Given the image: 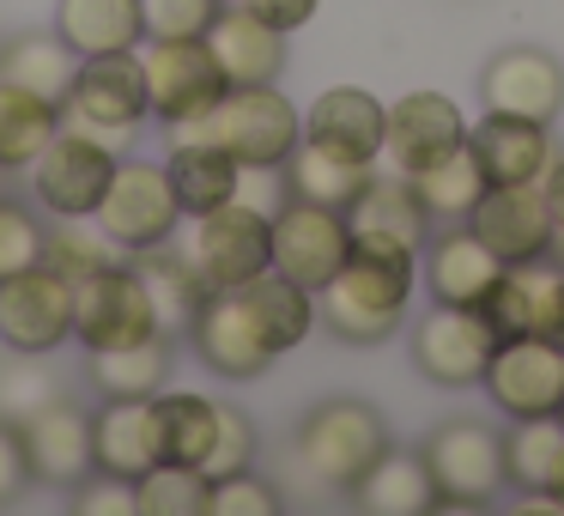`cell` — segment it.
<instances>
[{
	"mask_svg": "<svg viewBox=\"0 0 564 516\" xmlns=\"http://www.w3.org/2000/svg\"><path fill=\"white\" fill-rule=\"evenodd\" d=\"M25 486H37V474H31V455H25V438H19L13 419H0V504L25 498Z\"/></svg>",
	"mask_w": 564,
	"mask_h": 516,
	"instance_id": "7dc6e473",
	"label": "cell"
},
{
	"mask_svg": "<svg viewBox=\"0 0 564 516\" xmlns=\"http://www.w3.org/2000/svg\"><path fill=\"white\" fill-rule=\"evenodd\" d=\"M19 438L43 486H79L91 474V413H79L74 401H50L43 413H31Z\"/></svg>",
	"mask_w": 564,
	"mask_h": 516,
	"instance_id": "cb8c5ba5",
	"label": "cell"
},
{
	"mask_svg": "<svg viewBox=\"0 0 564 516\" xmlns=\"http://www.w3.org/2000/svg\"><path fill=\"white\" fill-rule=\"evenodd\" d=\"M558 286H564V268L552 256H534V261H510L503 280L486 292L479 316L491 322L498 341H522V334H546L552 329V310H558Z\"/></svg>",
	"mask_w": 564,
	"mask_h": 516,
	"instance_id": "7402d4cb",
	"label": "cell"
},
{
	"mask_svg": "<svg viewBox=\"0 0 564 516\" xmlns=\"http://www.w3.org/2000/svg\"><path fill=\"white\" fill-rule=\"evenodd\" d=\"M346 256H352V225L340 207H322L304 195H285L273 207V273L297 280L304 292H322Z\"/></svg>",
	"mask_w": 564,
	"mask_h": 516,
	"instance_id": "30bf717a",
	"label": "cell"
},
{
	"mask_svg": "<svg viewBox=\"0 0 564 516\" xmlns=\"http://www.w3.org/2000/svg\"><path fill=\"white\" fill-rule=\"evenodd\" d=\"M147 467H152L147 401H134V395H104V407L91 413V474L140 480Z\"/></svg>",
	"mask_w": 564,
	"mask_h": 516,
	"instance_id": "83f0119b",
	"label": "cell"
},
{
	"mask_svg": "<svg viewBox=\"0 0 564 516\" xmlns=\"http://www.w3.org/2000/svg\"><path fill=\"white\" fill-rule=\"evenodd\" d=\"M510 261L474 232V225H443L437 237H425V286L437 304H486V292L503 280Z\"/></svg>",
	"mask_w": 564,
	"mask_h": 516,
	"instance_id": "d6986e66",
	"label": "cell"
},
{
	"mask_svg": "<svg viewBox=\"0 0 564 516\" xmlns=\"http://www.w3.org/2000/svg\"><path fill=\"white\" fill-rule=\"evenodd\" d=\"M413 280H419L413 249L352 237V256H346L340 273L316 292V316H322V329L346 346H382L406 322Z\"/></svg>",
	"mask_w": 564,
	"mask_h": 516,
	"instance_id": "6da1fadb",
	"label": "cell"
},
{
	"mask_svg": "<svg viewBox=\"0 0 564 516\" xmlns=\"http://www.w3.org/2000/svg\"><path fill=\"white\" fill-rule=\"evenodd\" d=\"M25 171H31V195H37L43 213H55V219H91L116 176V152L74 135V128H62Z\"/></svg>",
	"mask_w": 564,
	"mask_h": 516,
	"instance_id": "7c38bea8",
	"label": "cell"
},
{
	"mask_svg": "<svg viewBox=\"0 0 564 516\" xmlns=\"http://www.w3.org/2000/svg\"><path fill=\"white\" fill-rule=\"evenodd\" d=\"M503 480L522 492H558L564 498V419H510L503 431Z\"/></svg>",
	"mask_w": 564,
	"mask_h": 516,
	"instance_id": "1f68e13d",
	"label": "cell"
},
{
	"mask_svg": "<svg viewBox=\"0 0 564 516\" xmlns=\"http://www.w3.org/2000/svg\"><path fill=\"white\" fill-rule=\"evenodd\" d=\"M171 377V341L164 334H147L134 346H110V353H91V383L104 395H134V401H152Z\"/></svg>",
	"mask_w": 564,
	"mask_h": 516,
	"instance_id": "8d00e7d4",
	"label": "cell"
},
{
	"mask_svg": "<svg viewBox=\"0 0 564 516\" xmlns=\"http://www.w3.org/2000/svg\"><path fill=\"white\" fill-rule=\"evenodd\" d=\"M540 189H546L552 225H564V159H552V164H546V176H540Z\"/></svg>",
	"mask_w": 564,
	"mask_h": 516,
	"instance_id": "681fc988",
	"label": "cell"
},
{
	"mask_svg": "<svg viewBox=\"0 0 564 516\" xmlns=\"http://www.w3.org/2000/svg\"><path fill=\"white\" fill-rule=\"evenodd\" d=\"M346 225H352V237H365V244H401V249H425L431 237V213L425 201L413 195V183L406 176H370L365 189H358L352 201H346Z\"/></svg>",
	"mask_w": 564,
	"mask_h": 516,
	"instance_id": "d4e9b609",
	"label": "cell"
},
{
	"mask_svg": "<svg viewBox=\"0 0 564 516\" xmlns=\"http://www.w3.org/2000/svg\"><path fill=\"white\" fill-rule=\"evenodd\" d=\"M207 50L219 62L225 86H273L285 67V31H273L268 19L249 13L243 0H231L207 25Z\"/></svg>",
	"mask_w": 564,
	"mask_h": 516,
	"instance_id": "603a6c76",
	"label": "cell"
},
{
	"mask_svg": "<svg viewBox=\"0 0 564 516\" xmlns=\"http://www.w3.org/2000/svg\"><path fill=\"white\" fill-rule=\"evenodd\" d=\"M50 261H55L62 273H74V280H86V273L122 261V249H116V237L104 232L98 213H91V219H55V232H50Z\"/></svg>",
	"mask_w": 564,
	"mask_h": 516,
	"instance_id": "60d3db41",
	"label": "cell"
},
{
	"mask_svg": "<svg viewBox=\"0 0 564 516\" xmlns=\"http://www.w3.org/2000/svg\"><path fill=\"white\" fill-rule=\"evenodd\" d=\"M243 7H249L256 19H268L273 31H285V37H292V31H304L310 19H316L322 0H243Z\"/></svg>",
	"mask_w": 564,
	"mask_h": 516,
	"instance_id": "c3c4849f",
	"label": "cell"
},
{
	"mask_svg": "<svg viewBox=\"0 0 564 516\" xmlns=\"http://www.w3.org/2000/svg\"><path fill=\"white\" fill-rule=\"evenodd\" d=\"M164 176H171V189H176L183 219H200V213L237 201V176H243V164H237L225 147H213V140H176Z\"/></svg>",
	"mask_w": 564,
	"mask_h": 516,
	"instance_id": "f546056e",
	"label": "cell"
},
{
	"mask_svg": "<svg viewBox=\"0 0 564 516\" xmlns=\"http://www.w3.org/2000/svg\"><path fill=\"white\" fill-rule=\"evenodd\" d=\"M159 329V310H152V292L140 280L134 261H110V268L74 280V341L86 353H110V346H134Z\"/></svg>",
	"mask_w": 564,
	"mask_h": 516,
	"instance_id": "ba28073f",
	"label": "cell"
},
{
	"mask_svg": "<svg viewBox=\"0 0 564 516\" xmlns=\"http://www.w3.org/2000/svg\"><path fill=\"white\" fill-rule=\"evenodd\" d=\"M147 67L140 50H110V55H79L74 92L62 104V128L98 140L122 159V147H134L140 122H147Z\"/></svg>",
	"mask_w": 564,
	"mask_h": 516,
	"instance_id": "277c9868",
	"label": "cell"
},
{
	"mask_svg": "<svg viewBox=\"0 0 564 516\" xmlns=\"http://www.w3.org/2000/svg\"><path fill=\"white\" fill-rule=\"evenodd\" d=\"M207 516H280V492L256 467H237V474L207 480Z\"/></svg>",
	"mask_w": 564,
	"mask_h": 516,
	"instance_id": "7bdbcfd3",
	"label": "cell"
},
{
	"mask_svg": "<svg viewBox=\"0 0 564 516\" xmlns=\"http://www.w3.org/2000/svg\"><path fill=\"white\" fill-rule=\"evenodd\" d=\"M225 0H140L147 37H207Z\"/></svg>",
	"mask_w": 564,
	"mask_h": 516,
	"instance_id": "ee69618b",
	"label": "cell"
},
{
	"mask_svg": "<svg viewBox=\"0 0 564 516\" xmlns=\"http://www.w3.org/2000/svg\"><path fill=\"white\" fill-rule=\"evenodd\" d=\"M479 389L491 395L503 419H540L564 407V353L546 334H522V341H498Z\"/></svg>",
	"mask_w": 564,
	"mask_h": 516,
	"instance_id": "5bb4252c",
	"label": "cell"
},
{
	"mask_svg": "<svg viewBox=\"0 0 564 516\" xmlns=\"http://www.w3.org/2000/svg\"><path fill=\"white\" fill-rule=\"evenodd\" d=\"M98 225L116 237L122 256L176 237L183 207H176V189H171V176H164V164L116 159V176H110V189H104V201H98Z\"/></svg>",
	"mask_w": 564,
	"mask_h": 516,
	"instance_id": "8fae6325",
	"label": "cell"
},
{
	"mask_svg": "<svg viewBox=\"0 0 564 516\" xmlns=\"http://www.w3.org/2000/svg\"><path fill=\"white\" fill-rule=\"evenodd\" d=\"M147 426H152V462L207 467L213 438H219V401H207V395H183V389L152 395Z\"/></svg>",
	"mask_w": 564,
	"mask_h": 516,
	"instance_id": "484cf974",
	"label": "cell"
},
{
	"mask_svg": "<svg viewBox=\"0 0 564 516\" xmlns=\"http://www.w3.org/2000/svg\"><path fill=\"white\" fill-rule=\"evenodd\" d=\"M188 346H195V358L207 370H219V377L231 383H249L261 377V370L273 365V346L261 341L256 316H249L243 292L237 286H213L207 298L195 304V316H188Z\"/></svg>",
	"mask_w": 564,
	"mask_h": 516,
	"instance_id": "9a60e30c",
	"label": "cell"
},
{
	"mask_svg": "<svg viewBox=\"0 0 564 516\" xmlns=\"http://www.w3.org/2000/svg\"><path fill=\"white\" fill-rule=\"evenodd\" d=\"M285 171V195H304V201H322V207H340L358 195V189L377 176V164H352V159H334V152L310 147V140H297L292 159L280 164Z\"/></svg>",
	"mask_w": 564,
	"mask_h": 516,
	"instance_id": "d590c367",
	"label": "cell"
},
{
	"mask_svg": "<svg viewBox=\"0 0 564 516\" xmlns=\"http://www.w3.org/2000/svg\"><path fill=\"white\" fill-rule=\"evenodd\" d=\"M467 147V116L443 92H406L389 104V128H382V164L394 176H419L437 159Z\"/></svg>",
	"mask_w": 564,
	"mask_h": 516,
	"instance_id": "2e32d148",
	"label": "cell"
},
{
	"mask_svg": "<svg viewBox=\"0 0 564 516\" xmlns=\"http://www.w3.org/2000/svg\"><path fill=\"white\" fill-rule=\"evenodd\" d=\"M437 486V510H486L510 480H503V431L486 419H443L425 443H419Z\"/></svg>",
	"mask_w": 564,
	"mask_h": 516,
	"instance_id": "5b68a950",
	"label": "cell"
},
{
	"mask_svg": "<svg viewBox=\"0 0 564 516\" xmlns=\"http://www.w3.org/2000/svg\"><path fill=\"white\" fill-rule=\"evenodd\" d=\"M467 152L479 159L486 189L540 183V176H546V164L558 159V152H552L546 122H528V116H498V110H486L474 128H467Z\"/></svg>",
	"mask_w": 564,
	"mask_h": 516,
	"instance_id": "44dd1931",
	"label": "cell"
},
{
	"mask_svg": "<svg viewBox=\"0 0 564 516\" xmlns=\"http://www.w3.org/2000/svg\"><path fill=\"white\" fill-rule=\"evenodd\" d=\"M50 256V232L25 201H0V280Z\"/></svg>",
	"mask_w": 564,
	"mask_h": 516,
	"instance_id": "b9f144b4",
	"label": "cell"
},
{
	"mask_svg": "<svg viewBox=\"0 0 564 516\" xmlns=\"http://www.w3.org/2000/svg\"><path fill=\"white\" fill-rule=\"evenodd\" d=\"M249 462H256V419H249L243 407L219 401V438H213V455H207L200 474L219 480V474H237V467H249Z\"/></svg>",
	"mask_w": 564,
	"mask_h": 516,
	"instance_id": "f6af8a7d",
	"label": "cell"
},
{
	"mask_svg": "<svg viewBox=\"0 0 564 516\" xmlns=\"http://www.w3.org/2000/svg\"><path fill=\"white\" fill-rule=\"evenodd\" d=\"M183 256L195 261V273L207 286L256 280V273L273 268V213H261L256 201H225V207L188 219Z\"/></svg>",
	"mask_w": 564,
	"mask_h": 516,
	"instance_id": "8992f818",
	"label": "cell"
},
{
	"mask_svg": "<svg viewBox=\"0 0 564 516\" xmlns=\"http://www.w3.org/2000/svg\"><path fill=\"white\" fill-rule=\"evenodd\" d=\"M546 256H552V261H558V268H564V225H558V232H552V249H546Z\"/></svg>",
	"mask_w": 564,
	"mask_h": 516,
	"instance_id": "816d5d0a",
	"label": "cell"
},
{
	"mask_svg": "<svg viewBox=\"0 0 564 516\" xmlns=\"http://www.w3.org/2000/svg\"><path fill=\"white\" fill-rule=\"evenodd\" d=\"M237 292H243L261 341L273 346V358L310 341V329H316V292H304L297 280H285V273H273V268L256 273V280H243Z\"/></svg>",
	"mask_w": 564,
	"mask_h": 516,
	"instance_id": "4dcf8cb0",
	"label": "cell"
},
{
	"mask_svg": "<svg viewBox=\"0 0 564 516\" xmlns=\"http://www.w3.org/2000/svg\"><path fill=\"white\" fill-rule=\"evenodd\" d=\"M55 135H62V104L0 79V171H25Z\"/></svg>",
	"mask_w": 564,
	"mask_h": 516,
	"instance_id": "e575fe53",
	"label": "cell"
},
{
	"mask_svg": "<svg viewBox=\"0 0 564 516\" xmlns=\"http://www.w3.org/2000/svg\"><path fill=\"white\" fill-rule=\"evenodd\" d=\"M413 183V195L425 201L431 225H462L467 213H474V201L486 195V176H479V159L467 147H455L449 159H437L431 171L406 176Z\"/></svg>",
	"mask_w": 564,
	"mask_h": 516,
	"instance_id": "74e56055",
	"label": "cell"
},
{
	"mask_svg": "<svg viewBox=\"0 0 564 516\" xmlns=\"http://www.w3.org/2000/svg\"><path fill=\"white\" fill-rule=\"evenodd\" d=\"M74 341V273L50 256L0 280V346L7 353H43Z\"/></svg>",
	"mask_w": 564,
	"mask_h": 516,
	"instance_id": "52a82bcc",
	"label": "cell"
},
{
	"mask_svg": "<svg viewBox=\"0 0 564 516\" xmlns=\"http://www.w3.org/2000/svg\"><path fill=\"white\" fill-rule=\"evenodd\" d=\"M382 128H389V110L365 86H328L304 116L310 147L334 152V159H352V164H382Z\"/></svg>",
	"mask_w": 564,
	"mask_h": 516,
	"instance_id": "ffe728a7",
	"label": "cell"
},
{
	"mask_svg": "<svg viewBox=\"0 0 564 516\" xmlns=\"http://www.w3.org/2000/svg\"><path fill=\"white\" fill-rule=\"evenodd\" d=\"M491 353H498V334L474 304H431L413 329V365L437 389H474Z\"/></svg>",
	"mask_w": 564,
	"mask_h": 516,
	"instance_id": "4fadbf2b",
	"label": "cell"
},
{
	"mask_svg": "<svg viewBox=\"0 0 564 516\" xmlns=\"http://www.w3.org/2000/svg\"><path fill=\"white\" fill-rule=\"evenodd\" d=\"M479 237L498 249L503 261H534L552 249V207H546V189L540 183H503V189H486L467 213Z\"/></svg>",
	"mask_w": 564,
	"mask_h": 516,
	"instance_id": "ac0fdd59",
	"label": "cell"
},
{
	"mask_svg": "<svg viewBox=\"0 0 564 516\" xmlns=\"http://www.w3.org/2000/svg\"><path fill=\"white\" fill-rule=\"evenodd\" d=\"M382 450H389V426H382L377 407L352 401V395H334V401L310 407L292 438L297 474L322 492H352Z\"/></svg>",
	"mask_w": 564,
	"mask_h": 516,
	"instance_id": "7a4b0ae2",
	"label": "cell"
},
{
	"mask_svg": "<svg viewBox=\"0 0 564 516\" xmlns=\"http://www.w3.org/2000/svg\"><path fill=\"white\" fill-rule=\"evenodd\" d=\"M128 261H134L140 280H147L152 310H159V329H164V334H171V329H188L195 304L213 292V286L195 273V261L183 256V244H176V237H164V244H152V249H134Z\"/></svg>",
	"mask_w": 564,
	"mask_h": 516,
	"instance_id": "d6a6232c",
	"label": "cell"
},
{
	"mask_svg": "<svg viewBox=\"0 0 564 516\" xmlns=\"http://www.w3.org/2000/svg\"><path fill=\"white\" fill-rule=\"evenodd\" d=\"M147 67V110L164 128H188L225 98V74L213 62L207 37H147L140 43Z\"/></svg>",
	"mask_w": 564,
	"mask_h": 516,
	"instance_id": "9c48e42d",
	"label": "cell"
},
{
	"mask_svg": "<svg viewBox=\"0 0 564 516\" xmlns=\"http://www.w3.org/2000/svg\"><path fill=\"white\" fill-rule=\"evenodd\" d=\"M74 74H79V55L55 37V25L0 43V79H13V86L37 92V98H50V104H67Z\"/></svg>",
	"mask_w": 564,
	"mask_h": 516,
	"instance_id": "836d02e7",
	"label": "cell"
},
{
	"mask_svg": "<svg viewBox=\"0 0 564 516\" xmlns=\"http://www.w3.org/2000/svg\"><path fill=\"white\" fill-rule=\"evenodd\" d=\"M558 419H564V407H558Z\"/></svg>",
	"mask_w": 564,
	"mask_h": 516,
	"instance_id": "f5cc1de1",
	"label": "cell"
},
{
	"mask_svg": "<svg viewBox=\"0 0 564 516\" xmlns=\"http://www.w3.org/2000/svg\"><path fill=\"white\" fill-rule=\"evenodd\" d=\"M55 37L74 55L140 50L147 19H140V0H55Z\"/></svg>",
	"mask_w": 564,
	"mask_h": 516,
	"instance_id": "f1b7e54d",
	"label": "cell"
},
{
	"mask_svg": "<svg viewBox=\"0 0 564 516\" xmlns=\"http://www.w3.org/2000/svg\"><path fill=\"white\" fill-rule=\"evenodd\" d=\"M74 510L79 516H140V492L134 480H116V474H86L74 492Z\"/></svg>",
	"mask_w": 564,
	"mask_h": 516,
	"instance_id": "bcb514c9",
	"label": "cell"
},
{
	"mask_svg": "<svg viewBox=\"0 0 564 516\" xmlns=\"http://www.w3.org/2000/svg\"><path fill=\"white\" fill-rule=\"evenodd\" d=\"M546 341L564 353V286H558V310H552V329H546Z\"/></svg>",
	"mask_w": 564,
	"mask_h": 516,
	"instance_id": "f907efd6",
	"label": "cell"
},
{
	"mask_svg": "<svg viewBox=\"0 0 564 516\" xmlns=\"http://www.w3.org/2000/svg\"><path fill=\"white\" fill-rule=\"evenodd\" d=\"M50 401H62V383H55L50 358L43 353H7V365H0V419L25 426V419L43 413Z\"/></svg>",
	"mask_w": 564,
	"mask_h": 516,
	"instance_id": "f35d334b",
	"label": "cell"
},
{
	"mask_svg": "<svg viewBox=\"0 0 564 516\" xmlns=\"http://www.w3.org/2000/svg\"><path fill=\"white\" fill-rule=\"evenodd\" d=\"M352 504L370 516H425L437 510V486H431V467L419 450H382L365 467V480L352 486Z\"/></svg>",
	"mask_w": 564,
	"mask_h": 516,
	"instance_id": "4316f807",
	"label": "cell"
},
{
	"mask_svg": "<svg viewBox=\"0 0 564 516\" xmlns=\"http://www.w3.org/2000/svg\"><path fill=\"white\" fill-rule=\"evenodd\" d=\"M176 140H213L237 164H285L304 140V116L280 86H225V98L200 122L171 128V147Z\"/></svg>",
	"mask_w": 564,
	"mask_h": 516,
	"instance_id": "3957f363",
	"label": "cell"
},
{
	"mask_svg": "<svg viewBox=\"0 0 564 516\" xmlns=\"http://www.w3.org/2000/svg\"><path fill=\"white\" fill-rule=\"evenodd\" d=\"M479 98L498 116H528V122H558L564 116V62L534 43H510L486 62L479 74Z\"/></svg>",
	"mask_w": 564,
	"mask_h": 516,
	"instance_id": "e0dca14e",
	"label": "cell"
},
{
	"mask_svg": "<svg viewBox=\"0 0 564 516\" xmlns=\"http://www.w3.org/2000/svg\"><path fill=\"white\" fill-rule=\"evenodd\" d=\"M134 492H140V516H207V474L200 467L152 462L134 480Z\"/></svg>",
	"mask_w": 564,
	"mask_h": 516,
	"instance_id": "ab89813d",
	"label": "cell"
}]
</instances>
